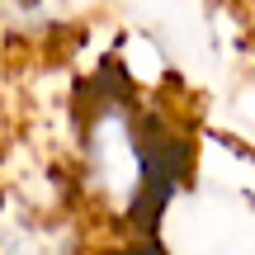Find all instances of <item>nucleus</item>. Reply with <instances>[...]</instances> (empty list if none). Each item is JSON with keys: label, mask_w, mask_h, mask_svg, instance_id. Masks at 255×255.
I'll return each instance as SVG.
<instances>
[{"label": "nucleus", "mask_w": 255, "mask_h": 255, "mask_svg": "<svg viewBox=\"0 0 255 255\" xmlns=\"http://www.w3.org/2000/svg\"><path fill=\"white\" fill-rule=\"evenodd\" d=\"M251 203H255V199H251Z\"/></svg>", "instance_id": "1"}]
</instances>
